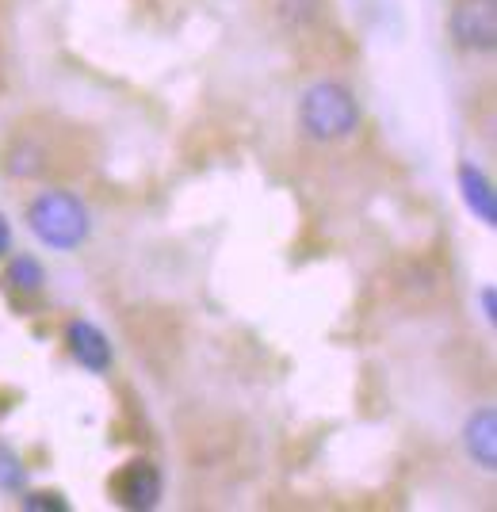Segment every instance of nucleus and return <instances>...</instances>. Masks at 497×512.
<instances>
[{"instance_id": "obj_1", "label": "nucleus", "mask_w": 497, "mask_h": 512, "mask_svg": "<svg viewBox=\"0 0 497 512\" xmlns=\"http://www.w3.org/2000/svg\"><path fill=\"white\" fill-rule=\"evenodd\" d=\"M27 226L46 249H58V253L85 245L88 230H92L88 226V207L73 192H62V188H50V192H39L31 199Z\"/></svg>"}, {"instance_id": "obj_2", "label": "nucleus", "mask_w": 497, "mask_h": 512, "mask_svg": "<svg viewBox=\"0 0 497 512\" xmlns=\"http://www.w3.org/2000/svg\"><path fill=\"white\" fill-rule=\"evenodd\" d=\"M299 123L318 142H341L360 127V100L341 81H318L303 92Z\"/></svg>"}, {"instance_id": "obj_3", "label": "nucleus", "mask_w": 497, "mask_h": 512, "mask_svg": "<svg viewBox=\"0 0 497 512\" xmlns=\"http://www.w3.org/2000/svg\"><path fill=\"white\" fill-rule=\"evenodd\" d=\"M452 43L467 54H490L497 46V0H455Z\"/></svg>"}, {"instance_id": "obj_4", "label": "nucleus", "mask_w": 497, "mask_h": 512, "mask_svg": "<svg viewBox=\"0 0 497 512\" xmlns=\"http://www.w3.org/2000/svg\"><path fill=\"white\" fill-rule=\"evenodd\" d=\"M111 493L127 509H153L161 497V470L150 459H134L111 474Z\"/></svg>"}, {"instance_id": "obj_5", "label": "nucleus", "mask_w": 497, "mask_h": 512, "mask_svg": "<svg viewBox=\"0 0 497 512\" xmlns=\"http://www.w3.org/2000/svg\"><path fill=\"white\" fill-rule=\"evenodd\" d=\"M65 344H69V356L81 363L85 371H108L111 367V341L104 337L100 325L77 318L65 329Z\"/></svg>"}, {"instance_id": "obj_6", "label": "nucleus", "mask_w": 497, "mask_h": 512, "mask_svg": "<svg viewBox=\"0 0 497 512\" xmlns=\"http://www.w3.org/2000/svg\"><path fill=\"white\" fill-rule=\"evenodd\" d=\"M463 448L475 459V467L494 470L497 467V413L494 406H482L467 417L463 425Z\"/></svg>"}, {"instance_id": "obj_7", "label": "nucleus", "mask_w": 497, "mask_h": 512, "mask_svg": "<svg viewBox=\"0 0 497 512\" xmlns=\"http://www.w3.org/2000/svg\"><path fill=\"white\" fill-rule=\"evenodd\" d=\"M459 192H463V203H467V211L475 214L478 222H486V226H497V199H494V184L486 180V172L471 165V161H463L459 165Z\"/></svg>"}, {"instance_id": "obj_8", "label": "nucleus", "mask_w": 497, "mask_h": 512, "mask_svg": "<svg viewBox=\"0 0 497 512\" xmlns=\"http://www.w3.org/2000/svg\"><path fill=\"white\" fill-rule=\"evenodd\" d=\"M4 283L16 291V295H39L46 287V272L35 256L20 253L8 268H4Z\"/></svg>"}, {"instance_id": "obj_9", "label": "nucleus", "mask_w": 497, "mask_h": 512, "mask_svg": "<svg viewBox=\"0 0 497 512\" xmlns=\"http://www.w3.org/2000/svg\"><path fill=\"white\" fill-rule=\"evenodd\" d=\"M0 486H4V490H20V486H23L20 459H16L12 451H4V448H0Z\"/></svg>"}, {"instance_id": "obj_10", "label": "nucleus", "mask_w": 497, "mask_h": 512, "mask_svg": "<svg viewBox=\"0 0 497 512\" xmlns=\"http://www.w3.org/2000/svg\"><path fill=\"white\" fill-rule=\"evenodd\" d=\"M23 509H31V512H43V509L65 512L69 505L62 501V493H27V497H23Z\"/></svg>"}, {"instance_id": "obj_11", "label": "nucleus", "mask_w": 497, "mask_h": 512, "mask_svg": "<svg viewBox=\"0 0 497 512\" xmlns=\"http://www.w3.org/2000/svg\"><path fill=\"white\" fill-rule=\"evenodd\" d=\"M482 310H486V321H497V299H494V287L482 291Z\"/></svg>"}, {"instance_id": "obj_12", "label": "nucleus", "mask_w": 497, "mask_h": 512, "mask_svg": "<svg viewBox=\"0 0 497 512\" xmlns=\"http://www.w3.org/2000/svg\"><path fill=\"white\" fill-rule=\"evenodd\" d=\"M12 249V226H8V218L0 214V256Z\"/></svg>"}]
</instances>
